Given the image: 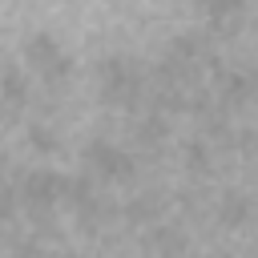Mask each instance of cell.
<instances>
[{"instance_id":"cell-1","label":"cell","mask_w":258,"mask_h":258,"mask_svg":"<svg viewBox=\"0 0 258 258\" xmlns=\"http://www.w3.org/2000/svg\"><path fill=\"white\" fill-rule=\"evenodd\" d=\"M97 93L113 109H137L149 97V73L133 56H105L97 64Z\"/></svg>"},{"instance_id":"cell-2","label":"cell","mask_w":258,"mask_h":258,"mask_svg":"<svg viewBox=\"0 0 258 258\" xmlns=\"http://www.w3.org/2000/svg\"><path fill=\"white\" fill-rule=\"evenodd\" d=\"M24 64L44 81V89H48V93H56V89L69 81V73H73L69 52H64L48 32H32V36L24 40Z\"/></svg>"},{"instance_id":"cell-3","label":"cell","mask_w":258,"mask_h":258,"mask_svg":"<svg viewBox=\"0 0 258 258\" xmlns=\"http://www.w3.org/2000/svg\"><path fill=\"white\" fill-rule=\"evenodd\" d=\"M81 161H85V173L97 177V181H117V185H121V181H133V173H137L133 153L121 149V145H113V141H105V137L85 141Z\"/></svg>"},{"instance_id":"cell-4","label":"cell","mask_w":258,"mask_h":258,"mask_svg":"<svg viewBox=\"0 0 258 258\" xmlns=\"http://www.w3.org/2000/svg\"><path fill=\"white\" fill-rule=\"evenodd\" d=\"M198 8L210 20V36H238L246 24V0H198Z\"/></svg>"},{"instance_id":"cell-5","label":"cell","mask_w":258,"mask_h":258,"mask_svg":"<svg viewBox=\"0 0 258 258\" xmlns=\"http://www.w3.org/2000/svg\"><path fill=\"white\" fill-rule=\"evenodd\" d=\"M145 250L149 258H189V238L177 222H157L145 234Z\"/></svg>"},{"instance_id":"cell-6","label":"cell","mask_w":258,"mask_h":258,"mask_svg":"<svg viewBox=\"0 0 258 258\" xmlns=\"http://www.w3.org/2000/svg\"><path fill=\"white\" fill-rule=\"evenodd\" d=\"M28 101H32V93H28L24 73H20L16 64L0 69V121H16Z\"/></svg>"},{"instance_id":"cell-7","label":"cell","mask_w":258,"mask_h":258,"mask_svg":"<svg viewBox=\"0 0 258 258\" xmlns=\"http://www.w3.org/2000/svg\"><path fill=\"white\" fill-rule=\"evenodd\" d=\"M117 218H121V210H117V206H113V198H105L101 189H97V194L77 210V222H81V230H85V234H101V230H109Z\"/></svg>"},{"instance_id":"cell-8","label":"cell","mask_w":258,"mask_h":258,"mask_svg":"<svg viewBox=\"0 0 258 258\" xmlns=\"http://www.w3.org/2000/svg\"><path fill=\"white\" fill-rule=\"evenodd\" d=\"M161 214H165V198L157 194V189H145V194H133L129 198V206L121 210V218L129 222V226H157L161 222Z\"/></svg>"},{"instance_id":"cell-9","label":"cell","mask_w":258,"mask_h":258,"mask_svg":"<svg viewBox=\"0 0 258 258\" xmlns=\"http://www.w3.org/2000/svg\"><path fill=\"white\" fill-rule=\"evenodd\" d=\"M218 222L226 226V230H242V226H250V218H254V202H250V194H242V189H226L222 198H218Z\"/></svg>"},{"instance_id":"cell-10","label":"cell","mask_w":258,"mask_h":258,"mask_svg":"<svg viewBox=\"0 0 258 258\" xmlns=\"http://www.w3.org/2000/svg\"><path fill=\"white\" fill-rule=\"evenodd\" d=\"M165 137H169V117H161V113H145L141 121H133V145L137 149H161L165 145Z\"/></svg>"},{"instance_id":"cell-11","label":"cell","mask_w":258,"mask_h":258,"mask_svg":"<svg viewBox=\"0 0 258 258\" xmlns=\"http://www.w3.org/2000/svg\"><path fill=\"white\" fill-rule=\"evenodd\" d=\"M181 161H185V169L189 173H210V145L206 141H185L181 145Z\"/></svg>"},{"instance_id":"cell-12","label":"cell","mask_w":258,"mask_h":258,"mask_svg":"<svg viewBox=\"0 0 258 258\" xmlns=\"http://www.w3.org/2000/svg\"><path fill=\"white\" fill-rule=\"evenodd\" d=\"M28 145H32L36 153H56V149H60V137H56L48 125L36 121V125H28Z\"/></svg>"},{"instance_id":"cell-13","label":"cell","mask_w":258,"mask_h":258,"mask_svg":"<svg viewBox=\"0 0 258 258\" xmlns=\"http://www.w3.org/2000/svg\"><path fill=\"white\" fill-rule=\"evenodd\" d=\"M16 210H20V194H16V185L0 181V226H12Z\"/></svg>"},{"instance_id":"cell-14","label":"cell","mask_w":258,"mask_h":258,"mask_svg":"<svg viewBox=\"0 0 258 258\" xmlns=\"http://www.w3.org/2000/svg\"><path fill=\"white\" fill-rule=\"evenodd\" d=\"M48 258H77V254H48Z\"/></svg>"},{"instance_id":"cell-15","label":"cell","mask_w":258,"mask_h":258,"mask_svg":"<svg viewBox=\"0 0 258 258\" xmlns=\"http://www.w3.org/2000/svg\"><path fill=\"white\" fill-rule=\"evenodd\" d=\"M254 258H258V246H254Z\"/></svg>"}]
</instances>
